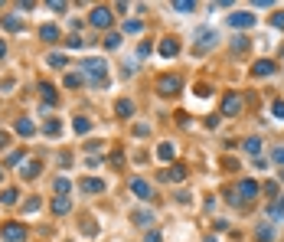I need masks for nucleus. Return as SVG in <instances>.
<instances>
[{"label":"nucleus","instance_id":"f257e3e1","mask_svg":"<svg viewBox=\"0 0 284 242\" xmlns=\"http://www.w3.org/2000/svg\"><path fill=\"white\" fill-rule=\"evenodd\" d=\"M82 72L92 79V85H108V63L105 59H85Z\"/></svg>","mask_w":284,"mask_h":242},{"label":"nucleus","instance_id":"f03ea898","mask_svg":"<svg viewBox=\"0 0 284 242\" xmlns=\"http://www.w3.org/2000/svg\"><path fill=\"white\" fill-rule=\"evenodd\" d=\"M183 92V79L180 76H160L157 79V95L160 98H173Z\"/></svg>","mask_w":284,"mask_h":242},{"label":"nucleus","instance_id":"7ed1b4c3","mask_svg":"<svg viewBox=\"0 0 284 242\" xmlns=\"http://www.w3.org/2000/svg\"><path fill=\"white\" fill-rule=\"evenodd\" d=\"M258 193H261L258 180H238V187H235V200L238 203H248V200H255Z\"/></svg>","mask_w":284,"mask_h":242},{"label":"nucleus","instance_id":"20e7f679","mask_svg":"<svg viewBox=\"0 0 284 242\" xmlns=\"http://www.w3.org/2000/svg\"><path fill=\"white\" fill-rule=\"evenodd\" d=\"M242 108H245V102H242V95H238V92H229L226 98H222V115H226V118H238V115H242Z\"/></svg>","mask_w":284,"mask_h":242},{"label":"nucleus","instance_id":"39448f33","mask_svg":"<svg viewBox=\"0 0 284 242\" xmlns=\"http://www.w3.org/2000/svg\"><path fill=\"white\" fill-rule=\"evenodd\" d=\"M0 236H3V242H23L26 226L23 223H3V226H0Z\"/></svg>","mask_w":284,"mask_h":242},{"label":"nucleus","instance_id":"423d86ee","mask_svg":"<svg viewBox=\"0 0 284 242\" xmlns=\"http://www.w3.org/2000/svg\"><path fill=\"white\" fill-rule=\"evenodd\" d=\"M127 187H131V193H134L137 200H150V196H154L150 183H147V180H141V177H131V180H127Z\"/></svg>","mask_w":284,"mask_h":242},{"label":"nucleus","instance_id":"0eeeda50","mask_svg":"<svg viewBox=\"0 0 284 242\" xmlns=\"http://www.w3.org/2000/svg\"><path fill=\"white\" fill-rule=\"evenodd\" d=\"M88 23L98 26V30H108V26H111V10L108 7H95L92 16H88Z\"/></svg>","mask_w":284,"mask_h":242},{"label":"nucleus","instance_id":"6e6552de","mask_svg":"<svg viewBox=\"0 0 284 242\" xmlns=\"http://www.w3.org/2000/svg\"><path fill=\"white\" fill-rule=\"evenodd\" d=\"M229 26H235V30H248V26H255V13H248V10L229 13Z\"/></svg>","mask_w":284,"mask_h":242},{"label":"nucleus","instance_id":"1a4fd4ad","mask_svg":"<svg viewBox=\"0 0 284 242\" xmlns=\"http://www.w3.org/2000/svg\"><path fill=\"white\" fill-rule=\"evenodd\" d=\"M157 53L164 56V59H173V56L180 53V43H176V39H160V46H157Z\"/></svg>","mask_w":284,"mask_h":242},{"label":"nucleus","instance_id":"9d476101","mask_svg":"<svg viewBox=\"0 0 284 242\" xmlns=\"http://www.w3.org/2000/svg\"><path fill=\"white\" fill-rule=\"evenodd\" d=\"M40 170H43L40 161H26L23 170H20V177H23V180H36V177H40Z\"/></svg>","mask_w":284,"mask_h":242},{"label":"nucleus","instance_id":"9b49d317","mask_svg":"<svg viewBox=\"0 0 284 242\" xmlns=\"http://www.w3.org/2000/svg\"><path fill=\"white\" fill-rule=\"evenodd\" d=\"M79 187L85 190V193H105V180H92V177H85V180H79Z\"/></svg>","mask_w":284,"mask_h":242},{"label":"nucleus","instance_id":"f8f14e48","mask_svg":"<svg viewBox=\"0 0 284 242\" xmlns=\"http://www.w3.org/2000/svg\"><path fill=\"white\" fill-rule=\"evenodd\" d=\"M16 134H23V138H30V134H36V125H33L30 118H16Z\"/></svg>","mask_w":284,"mask_h":242},{"label":"nucleus","instance_id":"ddd939ff","mask_svg":"<svg viewBox=\"0 0 284 242\" xmlns=\"http://www.w3.org/2000/svg\"><path fill=\"white\" fill-rule=\"evenodd\" d=\"M255 239H258V242H271V239H275V229H271V223H258V229H255Z\"/></svg>","mask_w":284,"mask_h":242},{"label":"nucleus","instance_id":"4468645a","mask_svg":"<svg viewBox=\"0 0 284 242\" xmlns=\"http://www.w3.org/2000/svg\"><path fill=\"white\" fill-rule=\"evenodd\" d=\"M275 72V63L271 59H258V63L252 66V76H271Z\"/></svg>","mask_w":284,"mask_h":242},{"label":"nucleus","instance_id":"2eb2a0df","mask_svg":"<svg viewBox=\"0 0 284 242\" xmlns=\"http://www.w3.org/2000/svg\"><path fill=\"white\" fill-rule=\"evenodd\" d=\"M114 111H118V118H131V115H134V102L118 98V102H114Z\"/></svg>","mask_w":284,"mask_h":242},{"label":"nucleus","instance_id":"dca6fc26","mask_svg":"<svg viewBox=\"0 0 284 242\" xmlns=\"http://www.w3.org/2000/svg\"><path fill=\"white\" fill-rule=\"evenodd\" d=\"M69 210H72L69 196H56V200H53V213H56V216H62V213H69Z\"/></svg>","mask_w":284,"mask_h":242},{"label":"nucleus","instance_id":"f3484780","mask_svg":"<svg viewBox=\"0 0 284 242\" xmlns=\"http://www.w3.org/2000/svg\"><path fill=\"white\" fill-rule=\"evenodd\" d=\"M131 219H134L137 226H150V223H154V213H150V210H134V213H131Z\"/></svg>","mask_w":284,"mask_h":242},{"label":"nucleus","instance_id":"a211bd4d","mask_svg":"<svg viewBox=\"0 0 284 242\" xmlns=\"http://www.w3.org/2000/svg\"><path fill=\"white\" fill-rule=\"evenodd\" d=\"M183 177H186V167L183 164H173L167 173H160V180H183Z\"/></svg>","mask_w":284,"mask_h":242},{"label":"nucleus","instance_id":"6ab92c4d","mask_svg":"<svg viewBox=\"0 0 284 242\" xmlns=\"http://www.w3.org/2000/svg\"><path fill=\"white\" fill-rule=\"evenodd\" d=\"M0 23H3V30H10V33H20V30H23V20H20V16H3Z\"/></svg>","mask_w":284,"mask_h":242},{"label":"nucleus","instance_id":"aec40b11","mask_svg":"<svg viewBox=\"0 0 284 242\" xmlns=\"http://www.w3.org/2000/svg\"><path fill=\"white\" fill-rule=\"evenodd\" d=\"M40 36L46 39V43H56V39H59V26H53V23L40 26Z\"/></svg>","mask_w":284,"mask_h":242},{"label":"nucleus","instance_id":"412c9836","mask_svg":"<svg viewBox=\"0 0 284 242\" xmlns=\"http://www.w3.org/2000/svg\"><path fill=\"white\" fill-rule=\"evenodd\" d=\"M72 131L75 134H88L92 131V118H75V121H72Z\"/></svg>","mask_w":284,"mask_h":242},{"label":"nucleus","instance_id":"4be33fe9","mask_svg":"<svg viewBox=\"0 0 284 242\" xmlns=\"http://www.w3.org/2000/svg\"><path fill=\"white\" fill-rule=\"evenodd\" d=\"M43 134H49V138H59V134H62V125H59L56 118H49L46 125H43Z\"/></svg>","mask_w":284,"mask_h":242},{"label":"nucleus","instance_id":"5701e85b","mask_svg":"<svg viewBox=\"0 0 284 242\" xmlns=\"http://www.w3.org/2000/svg\"><path fill=\"white\" fill-rule=\"evenodd\" d=\"M173 154H176V151H173V144H170V141H164V144L157 148V157H160V161H173Z\"/></svg>","mask_w":284,"mask_h":242},{"label":"nucleus","instance_id":"b1692460","mask_svg":"<svg viewBox=\"0 0 284 242\" xmlns=\"http://www.w3.org/2000/svg\"><path fill=\"white\" fill-rule=\"evenodd\" d=\"M245 151H248V154H255L258 157L261 154V138H245V144H242Z\"/></svg>","mask_w":284,"mask_h":242},{"label":"nucleus","instance_id":"393cba45","mask_svg":"<svg viewBox=\"0 0 284 242\" xmlns=\"http://www.w3.org/2000/svg\"><path fill=\"white\" fill-rule=\"evenodd\" d=\"M40 92H43V102H46V105H59V95H56L53 85H43Z\"/></svg>","mask_w":284,"mask_h":242},{"label":"nucleus","instance_id":"a878e982","mask_svg":"<svg viewBox=\"0 0 284 242\" xmlns=\"http://www.w3.org/2000/svg\"><path fill=\"white\" fill-rule=\"evenodd\" d=\"M62 82H65V88H79L82 82H85V79H82V72H69V76H65Z\"/></svg>","mask_w":284,"mask_h":242},{"label":"nucleus","instance_id":"bb28decb","mask_svg":"<svg viewBox=\"0 0 284 242\" xmlns=\"http://www.w3.org/2000/svg\"><path fill=\"white\" fill-rule=\"evenodd\" d=\"M65 63H69V59H65L62 53H49V66H53V69H65Z\"/></svg>","mask_w":284,"mask_h":242},{"label":"nucleus","instance_id":"cd10ccee","mask_svg":"<svg viewBox=\"0 0 284 242\" xmlns=\"http://www.w3.org/2000/svg\"><path fill=\"white\" fill-rule=\"evenodd\" d=\"M53 190H56V193H59V196H65V193H69V190H72V183H69V180H65V177H59V180H56V183H53Z\"/></svg>","mask_w":284,"mask_h":242},{"label":"nucleus","instance_id":"c85d7f7f","mask_svg":"<svg viewBox=\"0 0 284 242\" xmlns=\"http://www.w3.org/2000/svg\"><path fill=\"white\" fill-rule=\"evenodd\" d=\"M0 203H3V206H13V203H16V190L7 187L3 193H0Z\"/></svg>","mask_w":284,"mask_h":242},{"label":"nucleus","instance_id":"c756f323","mask_svg":"<svg viewBox=\"0 0 284 242\" xmlns=\"http://www.w3.org/2000/svg\"><path fill=\"white\" fill-rule=\"evenodd\" d=\"M232 53H248V36H235V43H232Z\"/></svg>","mask_w":284,"mask_h":242},{"label":"nucleus","instance_id":"7c9ffc66","mask_svg":"<svg viewBox=\"0 0 284 242\" xmlns=\"http://www.w3.org/2000/svg\"><path fill=\"white\" fill-rule=\"evenodd\" d=\"M271 115H275L278 121H284V98H278V102H271Z\"/></svg>","mask_w":284,"mask_h":242},{"label":"nucleus","instance_id":"2f4dec72","mask_svg":"<svg viewBox=\"0 0 284 242\" xmlns=\"http://www.w3.org/2000/svg\"><path fill=\"white\" fill-rule=\"evenodd\" d=\"M173 10H176V13H193V10H196V3H189V0H183V3H180V0H176Z\"/></svg>","mask_w":284,"mask_h":242},{"label":"nucleus","instance_id":"473e14b6","mask_svg":"<svg viewBox=\"0 0 284 242\" xmlns=\"http://www.w3.org/2000/svg\"><path fill=\"white\" fill-rule=\"evenodd\" d=\"M105 46H108V49H118L121 46V33H108V36H105Z\"/></svg>","mask_w":284,"mask_h":242},{"label":"nucleus","instance_id":"72a5a7b5","mask_svg":"<svg viewBox=\"0 0 284 242\" xmlns=\"http://www.w3.org/2000/svg\"><path fill=\"white\" fill-rule=\"evenodd\" d=\"M141 30H144L141 20H124V33H141Z\"/></svg>","mask_w":284,"mask_h":242},{"label":"nucleus","instance_id":"f704fd0d","mask_svg":"<svg viewBox=\"0 0 284 242\" xmlns=\"http://www.w3.org/2000/svg\"><path fill=\"white\" fill-rule=\"evenodd\" d=\"M271 219H284V196L278 200L275 206H271Z\"/></svg>","mask_w":284,"mask_h":242},{"label":"nucleus","instance_id":"c9c22d12","mask_svg":"<svg viewBox=\"0 0 284 242\" xmlns=\"http://www.w3.org/2000/svg\"><path fill=\"white\" fill-rule=\"evenodd\" d=\"M40 200H36V196H33V200H26V203H23V213H36V210H40Z\"/></svg>","mask_w":284,"mask_h":242},{"label":"nucleus","instance_id":"e433bc0d","mask_svg":"<svg viewBox=\"0 0 284 242\" xmlns=\"http://www.w3.org/2000/svg\"><path fill=\"white\" fill-rule=\"evenodd\" d=\"M196 95H199V98H209V95H213V85H206V82H199V85H196Z\"/></svg>","mask_w":284,"mask_h":242},{"label":"nucleus","instance_id":"4c0bfd02","mask_svg":"<svg viewBox=\"0 0 284 242\" xmlns=\"http://www.w3.org/2000/svg\"><path fill=\"white\" fill-rule=\"evenodd\" d=\"M271 26H278V30H284V10H278V13H271Z\"/></svg>","mask_w":284,"mask_h":242},{"label":"nucleus","instance_id":"58836bf2","mask_svg":"<svg viewBox=\"0 0 284 242\" xmlns=\"http://www.w3.org/2000/svg\"><path fill=\"white\" fill-rule=\"evenodd\" d=\"M65 43H69V49H79L82 43H85V39H79V36H75V33H72V39H65Z\"/></svg>","mask_w":284,"mask_h":242},{"label":"nucleus","instance_id":"ea45409f","mask_svg":"<svg viewBox=\"0 0 284 242\" xmlns=\"http://www.w3.org/2000/svg\"><path fill=\"white\" fill-rule=\"evenodd\" d=\"M7 148H10V134L0 131V151H7Z\"/></svg>","mask_w":284,"mask_h":242},{"label":"nucleus","instance_id":"a19ab883","mask_svg":"<svg viewBox=\"0 0 284 242\" xmlns=\"http://www.w3.org/2000/svg\"><path fill=\"white\" fill-rule=\"evenodd\" d=\"M265 193H268V196H278V183H265Z\"/></svg>","mask_w":284,"mask_h":242},{"label":"nucleus","instance_id":"79ce46f5","mask_svg":"<svg viewBox=\"0 0 284 242\" xmlns=\"http://www.w3.org/2000/svg\"><path fill=\"white\" fill-rule=\"evenodd\" d=\"M275 161H278V164H284V148H275Z\"/></svg>","mask_w":284,"mask_h":242},{"label":"nucleus","instance_id":"37998d69","mask_svg":"<svg viewBox=\"0 0 284 242\" xmlns=\"http://www.w3.org/2000/svg\"><path fill=\"white\" fill-rule=\"evenodd\" d=\"M144 242H160V236H157V233H150V236H147Z\"/></svg>","mask_w":284,"mask_h":242},{"label":"nucleus","instance_id":"c03bdc74","mask_svg":"<svg viewBox=\"0 0 284 242\" xmlns=\"http://www.w3.org/2000/svg\"><path fill=\"white\" fill-rule=\"evenodd\" d=\"M3 56H7V43H3V39H0V59H3Z\"/></svg>","mask_w":284,"mask_h":242},{"label":"nucleus","instance_id":"a18cd8bd","mask_svg":"<svg viewBox=\"0 0 284 242\" xmlns=\"http://www.w3.org/2000/svg\"><path fill=\"white\" fill-rule=\"evenodd\" d=\"M0 180H3V170H0Z\"/></svg>","mask_w":284,"mask_h":242},{"label":"nucleus","instance_id":"49530a36","mask_svg":"<svg viewBox=\"0 0 284 242\" xmlns=\"http://www.w3.org/2000/svg\"><path fill=\"white\" fill-rule=\"evenodd\" d=\"M206 242H216V239H206Z\"/></svg>","mask_w":284,"mask_h":242}]
</instances>
